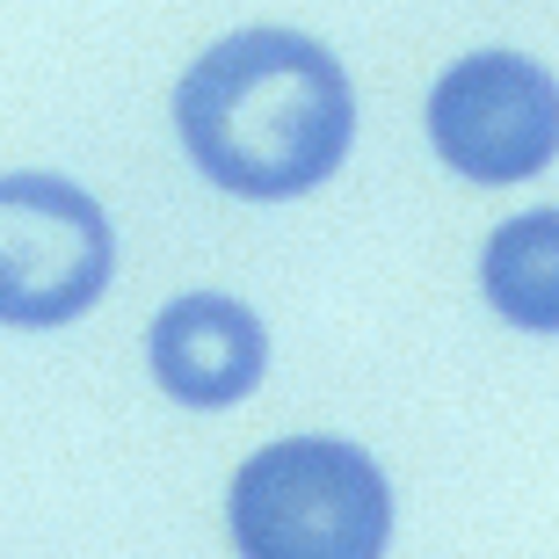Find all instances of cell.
I'll return each mask as SVG.
<instances>
[{
	"label": "cell",
	"mask_w": 559,
	"mask_h": 559,
	"mask_svg": "<svg viewBox=\"0 0 559 559\" xmlns=\"http://www.w3.org/2000/svg\"><path fill=\"white\" fill-rule=\"evenodd\" d=\"M421 131L457 182L516 189L559 160V73L531 51H465L429 81Z\"/></svg>",
	"instance_id": "277c9868"
},
{
	"label": "cell",
	"mask_w": 559,
	"mask_h": 559,
	"mask_svg": "<svg viewBox=\"0 0 559 559\" xmlns=\"http://www.w3.org/2000/svg\"><path fill=\"white\" fill-rule=\"evenodd\" d=\"M175 139L211 189L240 204H290L334 182L356 153V81L320 37L248 22L175 81Z\"/></svg>",
	"instance_id": "6da1fadb"
},
{
	"label": "cell",
	"mask_w": 559,
	"mask_h": 559,
	"mask_svg": "<svg viewBox=\"0 0 559 559\" xmlns=\"http://www.w3.org/2000/svg\"><path fill=\"white\" fill-rule=\"evenodd\" d=\"M145 371L175 407L226 415L270 378V328L233 290H182L145 328Z\"/></svg>",
	"instance_id": "5b68a950"
},
{
	"label": "cell",
	"mask_w": 559,
	"mask_h": 559,
	"mask_svg": "<svg viewBox=\"0 0 559 559\" xmlns=\"http://www.w3.org/2000/svg\"><path fill=\"white\" fill-rule=\"evenodd\" d=\"M117 276V226L59 167L0 175V328L51 334L103 306Z\"/></svg>",
	"instance_id": "3957f363"
},
{
	"label": "cell",
	"mask_w": 559,
	"mask_h": 559,
	"mask_svg": "<svg viewBox=\"0 0 559 559\" xmlns=\"http://www.w3.org/2000/svg\"><path fill=\"white\" fill-rule=\"evenodd\" d=\"M479 298L501 328L559 342V204L516 211L479 248Z\"/></svg>",
	"instance_id": "8992f818"
},
{
	"label": "cell",
	"mask_w": 559,
	"mask_h": 559,
	"mask_svg": "<svg viewBox=\"0 0 559 559\" xmlns=\"http://www.w3.org/2000/svg\"><path fill=\"white\" fill-rule=\"evenodd\" d=\"M226 538L248 559H378L393 545V479L349 436H276L233 473Z\"/></svg>",
	"instance_id": "7a4b0ae2"
}]
</instances>
